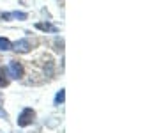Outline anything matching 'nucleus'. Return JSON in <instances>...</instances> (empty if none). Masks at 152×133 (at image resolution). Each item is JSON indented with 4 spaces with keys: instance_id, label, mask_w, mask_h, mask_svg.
<instances>
[{
    "instance_id": "1",
    "label": "nucleus",
    "mask_w": 152,
    "mask_h": 133,
    "mask_svg": "<svg viewBox=\"0 0 152 133\" xmlns=\"http://www.w3.org/2000/svg\"><path fill=\"white\" fill-rule=\"evenodd\" d=\"M34 119H36V112H34L32 108H23L21 114H20V117H18V126L25 128V126L32 124Z\"/></svg>"
},
{
    "instance_id": "2",
    "label": "nucleus",
    "mask_w": 152,
    "mask_h": 133,
    "mask_svg": "<svg viewBox=\"0 0 152 133\" xmlns=\"http://www.w3.org/2000/svg\"><path fill=\"white\" fill-rule=\"evenodd\" d=\"M23 66L18 62V60H9V66H7V75H11L12 78H16V80H20V78H23Z\"/></svg>"
},
{
    "instance_id": "3",
    "label": "nucleus",
    "mask_w": 152,
    "mask_h": 133,
    "mask_svg": "<svg viewBox=\"0 0 152 133\" xmlns=\"http://www.w3.org/2000/svg\"><path fill=\"white\" fill-rule=\"evenodd\" d=\"M12 50H16L18 53H28L32 50V41L30 39H20L12 44Z\"/></svg>"
},
{
    "instance_id": "4",
    "label": "nucleus",
    "mask_w": 152,
    "mask_h": 133,
    "mask_svg": "<svg viewBox=\"0 0 152 133\" xmlns=\"http://www.w3.org/2000/svg\"><path fill=\"white\" fill-rule=\"evenodd\" d=\"M36 29H37V30H42V32H53V34L58 32V29H57L55 25L48 23V21H46V23H42V21H41V23H36Z\"/></svg>"
},
{
    "instance_id": "5",
    "label": "nucleus",
    "mask_w": 152,
    "mask_h": 133,
    "mask_svg": "<svg viewBox=\"0 0 152 133\" xmlns=\"http://www.w3.org/2000/svg\"><path fill=\"white\" fill-rule=\"evenodd\" d=\"M9 85V76H7V69L0 68V87H7Z\"/></svg>"
},
{
    "instance_id": "6",
    "label": "nucleus",
    "mask_w": 152,
    "mask_h": 133,
    "mask_svg": "<svg viewBox=\"0 0 152 133\" xmlns=\"http://www.w3.org/2000/svg\"><path fill=\"white\" fill-rule=\"evenodd\" d=\"M4 20H9V18H18V20H27V12H11V14H2Z\"/></svg>"
},
{
    "instance_id": "7",
    "label": "nucleus",
    "mask_w": 152,
    "mask_h": 133,
    "mask_svg": "<svg viewBox=\"0 0 152 133\" xmlns=\"http://www.w3.org/2000/svg\"><path fill=\"white\" fill-rule=\"evenodd\" d=\"M11 48H12V43H11L9 39L0 37V50H2V51H7V50H11Z\"/></svg>"
},
{
    "instance_id": "8",
    "label": "nucleus",
    "mask_w": 152,
    "mask_h": 133,
    "mask_svg": "<svg viewBox=\"0 0 152 133\" xmlns=\"http://www.w3.org/2000/svg\"><path fill=\"white\" fill-rule=\"evenodd\" d=\"M64 99H66V90H64V89H60V90L57 92V96H55V103H57V105H62V103H64Z\"/></svg>"
},
{
    "instance_id": "9",
    "label": "nucleus",
    "mask_w": 152,
    "mask_h": 133,
    "mask_svg": "<svg viewBox=\"0 0 152 133\" xmlns=\"http://www.w3.org/2000/svg\"><path fill=\"white\" fill-rule=\"evenodd\" d=\"M2 99H4V98H2V94H0V105H2Z\"/></svg>"
}]
</instances>
